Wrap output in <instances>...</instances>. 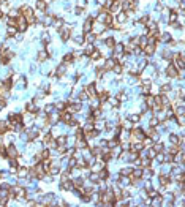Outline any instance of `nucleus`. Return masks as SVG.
Here are the masks:
<instances>
[{
	"label": "nucleus",
	"instance_id": "nucleus-1",
	"mask_svg": "<svg viewBox=\"0 0 185 207\" xmlns=\"http://www.w3.org/2000/svg\"><path fill=\"white\" fill-rule=\"evenodd\" d=\"M21 14H22V16L25 17V21H27V22H30V24H33L35 21V16H33V10H32L30 7H22L21 8Z\"/></svg>",
	"mask_w": 185,
	"mask_h": 207
},
{
	"label": "nucleus",
	"instance_id": "nucleus-2",
	"mask_svg": "<svg viewBox=\"0 0 185 207\" xmlns=\"http://www.w3.org/2000/svg\"><path fill=\"white\" fill-rule=\"evenodd\" d=\"M106 29H108V25L106 24H103V22H98V21H93L92 22V33H95V35H100V33H103V32H106Z\"/></svg>",
	"mask_w": 185,
	"mask_h": 207
},
{
	"label": "nucleus",
	"instance_id": "nucleus-3",
	"mask_svg": "<svg viewBox=\"0 0 185 207\" xmlns=\"http://www.w3.org/2000/svg\"><path fill=\"white\" fill-rule=\"evenodd\" d=\"M131 141H144L146 139V134H144V131L141 128H133L131 130Z\"/></svg>",
	"mask_w": 185,
	"mask_h": 207
},
{
	"label": "nucleus",
	"instance_id": "nucleus-4",
	"mask_svg": "<svg viewBox=\"0 0 185 207\" xmlns=\"http://www.w3.org/2000/svg\"><path fill=\"white\" fill-rule=\"evenodd\" d=\"M157 75V70H155L154 65H149V67H144V73H142V78H154Z\"/></svg>",
	"mask_w": 185,
	"mask_h": 207
},
{
	"label": "nucleus",
	"instance_id": "nucleus-5",
	"mask_svg": "<svg viewBox=\"0 0 185 207\" xmlns=\"http://www.w3.org/2000/svg\"><path fill=\"white\" fill-rule=\"evenodd\" d=\"M81 109H82V104H81V101H78V100L71 101V104L68 106V111L71 112V114H76V112H79Z\"/></svg>",
	"mask_w": 185,
	"mask_h": 207
},
{
	"label": "nucleus",
	"instance_id": "nucleus-6",
	"mask_svg": "<svg viewBox=\"0 0 185 207\" xmlns=\"http://www.w3.org/2000/svg\"><path fill=\"white\" fill-rule=\"evenodd\" d=\"M59 116H60V120H62L63 123H70V122L73 120V114H71L70 111H63L62 114H59Z\"/></svg>",
	"mask_w": 185,
	"mask_h": 207
},
{
	"label": "nucleus",
	"instance_id": "nucleus-7",
	"mask_svg": "<svg viewBox=\"0 0 185 207\" xmlns=\"http://www.w3.org/2000/svg\"><path fill=\"white\" fill-rule=\"evenodd\" d=\"M166 75H168L169 76V78H172V79H176V78H177V76H179V71H177V70H176V67H174V65H168V68H166Z\"/></svg>",
	"mask_w": 185,
	"mask_h": 207
},
{
	"label": "nucleus",
	"instance_id": "nucleus-8",
	"mask_svg": "<svg viewBox=\"0 0 185 207\" xmlns=\"http://www.w3.org/2000/svg\"><path fill=\"white\" fill-rule=\"evenodd\" d=\"M7 155H8V158H17V150L13 144H10L7 147Z\"/></svg>",
	"mask_w": 185,
	"mask_h": 207
},
{
	"label": "nucleus",
	"instance_id": "nucleus-9",
	"mask_svg": "<svg viewBox=\"0 0 185 207\" xmlns=\"http://www.w3.org/2000/svg\"><path fill=\"white\" fill-rule=\"evenodd\" d=\"M86 93L89 95V98L90 97H95L96 95V87H95V84H89L86 87Z\"/></svg>",
	"mask_w": 185,
	"mask_h": 207
},
{
	"label": "nucleus",
	"instance_id": "nucleus-10",
	"mask_svg": "<svg viewBox=\"0 0 185 207\" xmlns=\"http://www.w3.org/2000/svg\"><path fill=\"white\" fill-rule=\"evenodd\" d=\"M38 134H40V131H38V128H32V130H27V139H37Z\"/></svg>",
	"mask_w": 185,
	"mask_h": 207
},
{
	"label": "nucleus",
	"instance_id": "nucleus-11",
	"mask_svg": "<svg viewBox=\"0 0 185 207\" xmlns=\"http://www.w3.org/2000/svg\"><path fill=\"white\" fill-rule=\"evenodd\" d=\"M154 52H155V46H154V44H146V46H144V54H146V55H152V54H154Z\"/></svg>",
	"mask_w": 185,
	"mask_h": 207
},
{
	"label": "nucleus",
	"instance_id": "nucleus-12",
	"mask_svg": "<svg viewBox=\"0 0 185 207\" xmlns=\"http://www.w3.org/2000/svg\"><path fill=\"white\" fill-rule=\"evenodd\" d=\"M127 19H128V13L127 11H120L119 16H117V22H119V24H123Z\"/></svg>",
	"mask_w": 185,
	"mask_h": 207
},
{
	"label": "nucleus",
	"instance_id": "nucleus-13",
	"mask_svg": "<svg viewBox=\"0 0 185 207\" xmlns=\"http://www.w3.org/2000/svg\"><path fill=\"white\" fill-rule=\"evenodd\" d=\"M48 172H51L52 176H57L59 172H60V169H59V164L57 163H51V166H49V171Z\"/></svg>",
	"mask_w": 185,
	"mask_h": 207
},
{
	"label": "nucleus",
	"instance_id": "nucleus-14",
	"mask_svg": "<svg viewBox=\"0 0 185 207\" xmlns=\"http://www.w3.org/2000/svg\"><path fill=\"white\" fill-rule=\"evenodd\" d=\"M111 11H114V13H116V11H119L120 8H122V2H120V0H114L112 2V5H111Z\"/></svg>",
	"mask_w": 185,
	"mask_h": 207
},
{
	"label": "nucleus",
	"instance_id": "nucleus-15",
	"mask_svg": "<svg viewBox=\"0 0 185 207\" xmlns=\"http://www.w3.org/2000/svg\"><path fill=\"white\" fill-rule=\"evenodd\" d=\"M82 30H84V33H87V32H90L92 30V19H87L86 22H84V27H82Z\"/></svg>",
	"mask_w": 185,
	"mask_h": 207
},
{
	"label": "nucleus",
	"instance_id": "nucleus-16",
	"mask_svg": "<svg viewBox=\"0 0 185 207\" xmlns=\"http://www.w3.org/2000/svg\"><path fill=\"white\" fill-rule=\"evenodd\" d=\"M65 71H67V65L62 63L60 67H57V70H55V75H57V76H63V75H65Z\"/></svg>",
	"mask_w": 185,
	"mask_h": 207
},
{
	"label": "nucleus",
	"instance_id": "nucleus-17",
	"mask_svg": "<svg viewBox=\"0 0 185 207\" xmlns=\"http://www.w3.org/2000/svg\"><path fill=\"white\" fill-rule=\"evenodd\" d=\"M116 63H117V62L114 60V59H108V60L104 62V70H112V67Z\"/></svg>",
	"mask_w": 185,
	"mask_h": 207
},
{
	"label": "nucleus",
	"instance_id": "nucleus-18",
	"mask_svg": "<svg viewBox=\"0 0 185 207\" xmlns=\"http://www.w3.org/2000/svg\"><path fill=\"white\" fill-rule=\"evenodd\" d=\"M112 71L116 73V75H120V73L123 71V65L120 63V62H119V63H116V65L112 67Z\"/></svg>",
	"mask_w": 185,
	"mask_h": 207
},
{
	"label": "nucleus",
	"instance_id": "nucleus-19",
	"mask_svg": "<svg viewBox=\"0 0 185 207\" xmlns=\"http://www.w3.org/2000/svg\"><path fill=\"white\" fill-rule=\"evenodd\" d=\"M8 128H10V126H8V122H5V120H0V134L7 133Z\"/></svg>",
	"mask_w": 185,
	"mask_h": 207
},
{
	"label": "nucleus",
	"instance_id": "nucleus-20",
	"mask_svg": "<svg viewBox=\"0 0 185 207\" xmlns=\"http://www.w3.org/2000/svg\"><path fill=\"white\" fill-rule=\"evenodd\" d=\"M46 7H48V3H46L45 0H37V8H38L40 11H45Z\"/></svg>",
	"mask_w": 185,
	"mask_h": 207
},
{
	"label": "nucleus",
	"instance_id": "nucleus-21",
	"mask_svg": "<svg viewBox=\"0 0 185 207\" xmlns=\"http://www.w3.org/2000/svg\"><path fill=\"white\" fill-rule=\"evenodd\" d=\"M144 103H146V104H147L150 109L155 106V101H154V97H152V95H147V97H146V101H144Z\"/></svg>",
	"mask_w": 185,
	"mask_h": 207
},
{
	"label": "nucleus",
	"instance_id": "nucleus-22",
	"mask_svg": "<svg viewBox=\"0 0 185 207\" xmlns=\"http://www.w3.org/2000/svg\"><path fill=\"white\" fill-rule=\"evenodd\" d=\"M27 112H32V114H37V112H38L37 104H35V103H29V104H27Z\"/></svg>",
	"mask_w": 185,
	"mask_h": 207
},
{
	"label": "nucleus",
	"instance_id": "nucleus-23",
	"mask_svg": "<svg viewBox=\"0 0 185 207\" xmlns=\"http://www.w3.org/2000/svg\"><path fill=\"white\" fill-rule=\"evenodd\" d=\"M62 188H63V190H75L73 183L68 182V180H63V182H62Z\"/></svg>",
	"mask_w": 185,
	"mask_h": 207
},
{
	"label": "nucleus",
	"instance_id": "nucleus-24",
	"mask_svg": "<svg viewBox=\"0 0 185 207\" xmlns=\"http://www.w3.org/2000/svg\"><path fill=\"white\" fill-rule=\"evenodd\" d=\"M7 33H8V37H14V35L17 33V27H11V25H8Z\"/></svg>",
	"mask_w": 185,
	"mask_h": 207
},
{
	"label": "nucleus",
	"instance_id": "nucleus-25",
	"mask_svg": "<svg viewBox=\"0 0 185 207\" xmlns=\"http://www.w3.org/2000/svg\"><path fill=\"white\" fill-rule=\"evenodd\" d=\"M112 48H114V52H116V54H122V52H123V44H122V43L114 44Z\"/></svg>",
	"mask_w": 185,
	"mask_h": 207
},
{
	"label": "nucleus",
	"instance_id": "nucleus-26",
	"mask_svg": "<svg viewBox=\"0 0 185 207\" xmlns=\"http://www.w3.org/2000/svg\"><path fill=\"white\" fill-rule=\"evenodd\" d=\"M163 161H164V163H172V161H174V155H171V153L163 155Z\"/></svg>",
	"mask_w": 185,
	"mask_h": 207
},
{
	"label": "nucleus",
	"instance_id": "nucleus-27",
	"mask_svg": "<svg viewBox=\"0 0 185 207\" xmlns=\"http://www.w3.org/2000/svg\"><path fill=\"white\" fill-rule=\"evenodd\" d=\"M169 141H171V144L177 146V144H179V141H180V138H179L177 134H171V136H169Z\"/></svg>",
	"mask_w": 185,
	"mask_h": 207
},
{
	"label": "nucleus",
	"instance_id": "nucleus-28",
	"mask_svg": "<svg viewBox=\"0 0 185 207\" xmlns=\"http://www.w3.org/2000/svg\"><path fill=\"white\" fill-rule=\"evenodd\" d=\"M17 174H19V177H25V176H29V169L27 168H19Z\"/></svg>",
	"mask_w": 185,
	"mask_h": 207
},
{
	"label": "nucleus",
	"instance_id": "nucleus-29",
	"mask_svg": "<svg viewBox=\"0 0 185 207\" xmlns=\"http://www.w3.org/2000/svg\"><path fill=\"white\" fill-rule=\"evenodd\" d=\"M93 51H95V46H93L92 43H89V44L86 46V55H90Z\"/></svg>",
	"mask_w": 185,
	"mask_h": 207
},
{
	"label": "nucleus",
	"instance_id": "nucleus-30",
	"mask_svg": "<svg viewBox=\"0 0 185 207\" xmlns=\"http://www.w3.org/2000/svg\"><path fill=\"white\" fill-rule=\"evenodd\" d=\"M93 128H95L96 131H100V130H103V128H104V122H103V120H100V122H98V120H96V122H95V125H93Z\"/></svg>",
	"mask_w": 185,
	"mask_h": 207
},
{
	"label": "nucleus",
	"instance_id": "nucleus-31",
	"mask_svg": "<svg viewBox=\"0 0 185 207\" xmlns=\"http://www.w3.org/2000/svg\"><path fill=\"white\" fill-rule=\"evenodd\" d=\"M95 38H96V35H95V33H90V32H87V35H86L87 43H93V41H95Z\"/></svg>",
	"mask_w": 185,
	"mask_h": 207
},
{
	"label": "nucleus",
	"instance_id": "nucleus-32",
	"mask_svg": "<svg viewBox=\"0 0 185 207\" xmlns=\"http://www.w3.org/2000/svg\"><path fill=\"white\" fill-rule=\"evenodd\" d=\"M131 172H133V168H123V169L120 171V174H122V176H128V177L131 176Z\"/></svg>",
	"mask_w": 185,
	"mask_h": 207
},
{
	"label": "nucleus",
	"instance_id": "nucleus-33",
	"mask_svg": "<svg viewBox=\"0 0 185 207\" xmlns=\"http://www.w3.org/2000/svg\"><path fill=\"white\" fill-rule=\"evenodd\" d=\"M138 44H139L141 48H144V46L147 44V37H139L138 38Z\"/></svg>",
	"mask_w": 185,
	"mask_h": 207
},
{
	"label": "nucleus",
	"instance_id": "nucleus-34",
	"mask_svg": "<svg viewBox=\"0 0 185 207\" xmlns=\"http://www.w3.org/2000/svg\"><path fill=\"white\" fill-rule=\"evenodd\" d=\"M158 40L163 41V43H169V41H171V35H169V33H163V35H161V38H158Z\"/></svg>",
	"mask_w": 185,
	"mask_h": 207
},
{
	"label": "nucleus",
	"instance_id": "nucleus-35",
	"mask_svg": "<svg viewBox=\"0 0 185 207\" xmlns=\"http://www.w3.org/2000/svg\"><path fill=\"white\" fill-rule=\"evenodd\" d=\"M46 57H48V52H46V51H40V54H38V62H45Z\"/></svg>",
	"mask_w": 185,
	"mask_h": 207
},
{
	"label": "nucleus",
	"instance_id": "nucleus-36",
	"mask_svg": "<svg viewBox=\"0 0 185 207\" xmlns=\"http://www.w3.org/2000/svg\"><path fill=\"white\" fill-rule=\"evenodd\" d=\"M158 123H160V120H158L157 117H154V119H150V120H149V126H152V128L158 126Z\"/></svg>",
	"mask_w": 185,
	"mask_h": 207
},
{
	"label": "nucleus",
	"instance_id": "nucleus-37",
	"mask_svg": "<svg viewBox=\"0 0 185 207\" xmlns=\"http://www.w3.org/2000/svg\"><path fill=\"white\" fill-rule=\"evenodd\" d=\"M100 180H104V179H108V171L104 169V168H103V169H100Z\"/></svg>",
	"mask_w": 185,
	"mask_h": 207
},
{
	"label": "nucleus",
	"instance_id": "nucleus-38",
	"mask_svg": "<svg viewBox=\"0 0 185 207\" xmlns=\"http://www.w3.org/2000/svg\"><path fill=\"white\" fill-rule=\"evenodd\" d=\"M130 183H131V180L128 179V176H123L122 179H120V185H122V187L123 185H130Z\"/></svg>",
	"mask_w": 185,
	"mask_h": 207
},
{
	"label": "nucleus",
	"instance_id": "nucleus-39",
	"mask_svg": "<svg viewBox=\"0 0 185 207\" xmlns=\"http://www.w3.org/2000/svg\"><path fill=\"white\" fill-rule=\"evenodd\" d=\"M169 90H171V85H169V84H163L160 87V92H161V93H168Z\"/></svg>",
	"mask_w": 185,
	"mask_h": 207
},
{
	"label": "nucleus",
	"instance_id": "nucleus-40",
	"mask_svg": "<svg viewBox=\"0 0 185 207\" xmlns=\"http://www.w3.org/2000/svg\"><path fill=\"white\" fill-rule=\"evenodd\" d=\"M104 43H106V46H108V48H111V49H112V46L116 44V41H114V38H112V37H109V38H106V41H104Z\"/></svg>",
	"mask_w": 185,
	"mask_h": 207
},
{
	"label": "nucleus",
	"instance_id": "nucleus-41",
	"mask_svg": "<svg viewBox=\"0 0 185 207\" xmlns=\"http://www.w3.org/2000/svg\"><path fill=\"white\" fill-rule=\"evenodd\" d=\"M160 183H161V185H168V183H169V177L161 174V176H160Z\"/></svg>",
	"mask_w": 185,
	"mask_h": 207
},
{
	"label": "nucleus",
	"instance_id": "nucleus-42",
	"mask_svg": "<svg viewBox=\"0 0 185 207\" xmlns=\"http://www.w3.org/2000/svg\"><path fill=\"white\" fill-rule=\"evenodd\" d=\"M90 182H93V183L100 182V176L96 172H92V174H90Z\"/></svg>",
	"mask_w": 185,
	"mask_h": 207
},
{
	"label": "nucleus",
	"instance_id": "nucleus-43",
	"mask_svg": "<svg viewBox=\"0 0 185 207\" xmlns=\"http://www.w3.org/2000/svg\"><path fill=\"white\" fill-rule=\"evenodd\" d=\"M25 84H27V82H25V79L22 78V79H19V81H17L16 87H17V89H25Z\"/></svg>",
	"mask_w": 185,
	"mask_h": 207
},
{
	"label": "nucleus",
	"instance_id": "nucleus-44",
	"mask_svg": "<svg viewBox=\"0 0 185 207\" xmlns=\"http://www.w3.org/2000/svg\"><path fill=\"white\" fill-rule=\"evenodd\" d=\"M106 146L109 147V149H112V147L119 146V141H116V139H111V141H108V142H106Z\"/></svg>",
	"mask_w": 185,
	"mask_h": 207
},
{
	"label": "nucleus",
	"instance_id": "nucleus-45",
	"mask_svg": "<svg viewBox=\"0 0 185 207\" xmlns=\"http://www.w3.org/2000/svg\"><path fill=\"white\" fill-rule=\"evenodd\" d=\"M154 206H161V204H163V198H160V196H155L154 198Z\"/></svg>",
	"mask_w": 185,
	"mask_h": 207
},
{
	"label": "nucleus",
	"instance_id": "nucleus-46",
	"mask_svg": "<svg viewBox=\"0 0 185 207\" xmlns=\"http://www.w3.org/2000/svg\"><path fill=\"white\" fill-rule=\"evenodd\" d=\"M163 149H164V146L161 142H157L154 146V150H155V152H163Z\"/></svg>",
	"mask_w": 185,
	"mask_h": 207
},
{
	"label": "nucleus",
	"instance_id": "nucleus-47",
	"mask_svg": "<svg viewBox=\"0 0 185 207\" xmlns=\"http://www.w3.org/2000/svg\"><path fill=\"white\" fill-rule=\"evenodd\" d=\"M90 57H92L93 60H98V59L101 57V52H100V51H93L92 54H90Z\"/></svg>",
	"mask_w": 185,
	"mask_h": 207
},
{
	"label": "nucleus",
	"instance_id": "nucleus-48",
	"mask_svg": "<svg viewBox=\"0 0 185 207\" xmlns=\"http://www.w3.org/2000/svg\"><path fill=\"white\" fill-rule=\"evenodd\" d=\"M75 43L76 44H82V43H84V37H82V35H76V37H75Z\"/></svg>",
	"mask_w": 185,
	"mask_h": 207
},
{
	"label": "nucleus",
	"instance_id": "nucleus-49",
	"mask_svg": "<svg viewBox=\"0 0 185 207\" xmlns=\"http://www.w3.org/2000/svg\"><path fill=\"white\" fill-rule=\"evenodd\" d=\"M169 22H171V24L177 22V13H171V14H169Z\"/></svg>",
	"mask_w": 185,
	"mask_h": 207
},
{
	"label": "nucleus",
	"instance_id": "nucleus-50",
	"mask_svg": "<svg viewBox=\"0 0 185 207\" xmlns=\"http://www.w3.org/2000/svg\"><path fill=\"white\" fill-rule=\"evenodd\" d=\"M52 25H54V27H57V29L59 27L62 29V25H63V21H62V19H55L54 22H52Z\"/></svg>",
	"mask_w": 185,
	"mask_h": 207
},
{
	"label": "nucleus",
	"instance_id": "nucleus-51",
	"mask_svg": "<svg viewBox=\"0 0 185 207\" xmlns=\"http://www.w3.org/2000/svg\"><path fill=\"white\" fill-rule=\"evenodd\" d=\"M71 60H73V54H67L65 57H63V63H65V65H67V63H70Z\"/></svg>",
	"mask_w": 185,
	"mask_h": 207
},
{
	"label": "nucleus",
	"instance_id": "nucleus-52",
	"mask_svg": "<svg viewBox=\"0 0 185 207\" xmlns=\"http://www.w3.org/2000/svg\"><path fill=\"white\" fill-rule=\"evenodd\" d=\"M104 62H106V60H104V59H101V57H100L98 59V60H96V68H104Z\"/></svg>",
	"mask_w": 185,
	"mask_h": 207
},
{
	"label": "nucleus",
	"instance_id": "nucleus-53",
	"mask_svg": "<svg viewBox=\"0 0 185 207\" xmlns=\"http://www.w3.org/2000/svg\"><path fill=\"white\" fill-rule=\"evenodd\" d=\"M52 111H54V104H46V108H45V112H46V114H51Z\"/></svg>",
	"mask_w": 185,
	"mask_h": 207
},
{
	"label": "nucleus",
	"instance_id": "nucleus-54",
	"mask_svg": "<svg viewBox=\"0 0 185 207\" xmlns=\"http://www.w3.org/2000/svg\"><path fill=\"white\" fill-rule=\"evenodd\" d=\"M161 55H163V59H171L174 54H172L171 51H163V54H161Z\"/></svg>",
	"mask_w": 185,
	"mask_h": 207
},
{
	"label": "nucleus",
	"instance_id": "nucleus-55",
	"mask_svg": "<svg viewBox=\"0 0 185 207\" xmlns=\"http://www.w3.org/2000/svg\"><path fill=\"white\" fill-rule=\"evenodd\" d=\"M158 193H160L158 190H150V191L147 193V196H149V198H155V196H158Z\"/></svg>",
	"mask_w": 185,
	"mask_h": 207
},
{
	"label": "nucleus",
	"instance_id": "nucleus-56",
	"mask_svg": "<svg viewBox=\"0 0 185 207\" xmlns=\"http://www.w3.org/2000/svg\"><path fill=\"white\" fill-rule=\"evenodd\" d=\"M19 11H17V10H11L10 11V17H17V16H19Z\"/></svg>",
	"mask_w": 185,
	"mask_h": 207
},
{
	"label": "nucleus",
	"instance_id": "nucleus-57",
	"mask_svg": "<svg viewBox=\"0 0 185 207\" xmlns=\"http://www.w3.org/2000/svg\"><path fill=\"white\" fill-rule=\"evenodd\" d=\"M139 119H141V117L138 116V114H133V116H130V120H131V122H139Z\"/></svg>",
	"mask_w": 185,
	"mask_h": 207
},
{
	"label": "nucleus",
	"instance_id": "nucleus-58",
	"mask_svg": "<svg viewBox=\"0 0 185 207\" xmlns=\"http://www.w3.org/2000/svg\"><path fill=\"white\" fill-rule=\"evenodd\" d=\"M109 103H111V104L114 106V108H117V106L120 104V103H119V100H117V98H112V100H109Z\"/></svg>",
	"mask_w": 185,
	"mask_h": 207
},
{
	"label": "nucleus",
	"instance_id": "nucleus-59",
	"mask_svg": "<svg viewBox=\"0 0 185 207\" xmlns=\"http://www.w3.org/2000/svg\"><path fill=\"white\" fill-rule=\"evenodd\" d=\"M177 122H179V125H180V126H184V123H185L184 116H179V117H177Z\"/></svg>",
	"mask_w": 185,
	"mask_h": 207
},
{
	"label": "nucleus",
	"instance_id": "nucleus-60",
	"mask_svg": "<svg viewBox=\"0 0 185 207\" xmlns=\"http://www.w3.org/2000/svg\"><path fill=\"white\" fill-rule=\"evenodd\" d=\"M49 41H51L49 35H48V33H45V35H43V43H49Z\"/></svg>",
	"mask_w": 185,
	"mask_h": 207
},
{
	"label": "nucleus",
	"instance_id": "nucleus-61",
	"mask_svg": "<svg viewBox=\"0 0 185 207\" xmlns=\"http://www.w3.org/2000/svg\"><path fill=\"white\" fill-rule=\"evenodd\" d=\"M7 104V101H5V98H2V97H0V111H2V109H3V106Z\"/></svg>",
	"mask_w": 185,
	"mask_h": 207
},
{
	"label": "nucleus",
	"instance_id": "nucleus-62",
	"mask_svg": "<svg viewBox=\"0 0 185 207\" xmlns=\"http://www.w3.org/2000/svg\"><path fill=\"white\" fill-rule=\"evenodd\" d=\"M75 11H76V14H81V13H82V8H81V7H78Z\"/></svg>",
	"mask_w": 185,
	"mask_h": 207
},
{
	"label": "nucleus",
	"instance_id": "nucleus-63",
	"mask_svg": "<svg viewBox=\"0 0 185 207\" xmlns=\"http://www.w3.org/2000/svg\"><path fill=\"white\" fill-rule=\"evenodd\" d=\"M45 2H46V3H51V2H52V0H45Z\"/></svg>",
	"mask_w": 185,
	"mask_h": 207
},
{
	"label": "nucleus",
	"instance_id": "nucleus-64",
	"mask_svg": "<svg viewBox=\"0 0 185 207\" xmlns=\"http://www.w3.org/2000/svg\"><path fill=\"white\" fill-rule=\"evenodd\" d=\"M2 16H3V13H2V11H0V17H2Z\"/></svg>",
	"mask_w": 185,
	"mask_h": 207
}]
</instances>
